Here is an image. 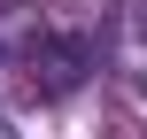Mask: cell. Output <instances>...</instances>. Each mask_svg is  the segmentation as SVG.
I'll use <instances>...</instances> for the list:
<instances>
[{"label":"cell","mask_w":147,"mask_h":139,"mask_svg":"<svg viewBox=\"0 0 147 139\" xmlns=\"http://www.w3.org/2000/svg\"><path fill=\"white\" fill-rule=\"evenodd\" d=\"M0 23L16 31V62H23V85H31L39 101H62V93L85 85L93 46H85L78 31H47V23H23V15H0Z\"/></svg>","instance_id":"obj_1"},{"label":"cell","mask_w":147,"mask_h":139,"mask_svg":"<svg viewBox=\"0 0 147 139\" xmlns=\"http://www.w3.org/2000/svg\"><path fill=\"white\" fill-rule=\"evenodd\" d=\"M0 139H8V132H0Z\"/></svg>","instance_id":"obj_2"}]
</instances>
